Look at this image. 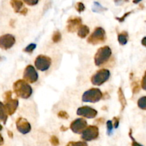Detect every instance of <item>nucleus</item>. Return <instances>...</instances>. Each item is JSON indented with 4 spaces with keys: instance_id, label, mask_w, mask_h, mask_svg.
<instances>
[{
    "instance_id": "1",
    "label": "nucleus",
    "mask_w": 146,
    "mask_h": 146,
    "mask_svg": "<svg viewBox=\"0 0 146 146\" xmlns=\"http://www.w3.org/2000/svg\"><path fill=\"white\" fill-rule=\"evenodd\" d=\"M13 90L17 96L24 99L29 98L33 93L31 86L24 79H19L15 81L13 84Z\"/></svg>"
},
{
    "instance_id": "2",
    "label": "nucleus",
    "mask_w": 146,
    "mask_h": 146,
    "mask_svg": "<svg viewBox=\"0 0 146 146\" xmlns=\"http://www.w3.org/2000/svg\"><path fill=\"white\" fill-rule=\"evenodd\" d=\"M112 56V50L108 46L99 48L94 56V63L96 66H101L106 64Z\"/></svg>"
},
{
    "instance_id": "3",
    "label": "nucleus",
    "mask_w": 146,
    "mask_h": 146,
    "mask_svg": "<svg viewBox=\"0 0 146 146\" xmlns=\"http://www.w3.org/2000/svg\"><path fill=\"white\" fill-rule=\"evenodd\" d=\"M106 40V31L102 27H96L88 36L87 42L92 45L103 44Z\"/></svg>"
},
{
    "instance_id": "4",
    "label": "nucleus",
    "mask_w": 146,
    "mask_h": 146,
    "mask_svg": "<svg viewBox=\"0 0 146 146\" xmlns=\"http://www.w3.org/2000/svg\"><path fill=\"white\" fill-rule=\"evenodd\" d=\"M103 93L99 88H92L85 91L82 96V101L86 103H95L98 102L103 98Z\"/></svg>"
},
{
    "instance_id": "5",
    "label": "nucleus",
    "mask_w": 146,
    "mask_h": 146,
    "mask_svg": "<svg viewBox=\"0 0 146 146\" xmlns=\"http://www.w3.org/2000/svg\"><path fill=\"white\" fill-rule=\"evenodd\" d=\"M110 76H111V72L109 70L106 69V68H101V69L97 71L91 76V84L94 86H100L105 84L109 79Z\"/></svg>"
},
{
    "instance_id": "6",
    "label": "nucleus",
    "mask_w": 146,
    "mask_h": 146,
    "mask_svg": "<svg viewBox=\"0 0 146 146\" xmlns=\"http://www.w3.org/2000/svg\"><path fill=\"white\" fill-rule=\"evenodd\" d=\"M12 93L8 91L4 94V107L8 115H12L17 111L19 106V101L17 99H13L11 98Z\"/></svg>"
},
{
    "instance_id": "7",
    "label": "nucleus",
    "mask_w": 146,
    "mask_h": 146,
    "mask_svg": "<svg viewBox=\"0 0 146 146\" xmlns=\"http://www.w3.org/2000/svg\"><path fill=\"white\" fill-rule=\"evenodd\" d=\"M51 58L45 55H38L34 61V65L37 70L46 71L51 66Z\"/></svg>"
},
{
    "instance_id": "8",
    "label": "nucleus",
    "mask_w": 146,
    "mask_h": 146,
    "mask_svg": "<svg viewBox=\"0 0 146 146\" xmlns=\"http://www.w3.org/2000/svg\"><path fill=\"white\" fill-rule=\"evenodd\" d=\"M99 135V129L96 125H89L81 133V138L84 141H92Z\"/></svg>"
},
{
    "instance_id": "9",
    "label": "nucleus",
    "mask_w": 146,
    "mask_h": 146,
    "mask_svg": "<svg viewBox=\"0 0 146 146\" xmlns=\"http://www.w3.org/2000/svg\"><path fill=\"white\" fill-rule=\"evenodd\" d=\"M23 78L24 81L29 84H34L38 79V74L36 68L33 66L28 65L25 68L23 74Z\"/></svg>"
},
{
    "instance_id": "10",
    "label": "nucleus",
    "mask_w": 146,
    "mask_h": 146,
    "mask_svg": "<svg viewBox=\"0 0 146 146\" xmlns=\"http://www.w3.org/2000/svg\"><path fill=\"white\" fill-rule=\"evenodd\" d=\"M88 127L87 121L84 118H76L72 121L70 125V128L71 131L76 134H81L84 131V130Z\"/></svg>"
},
{
    "instance_id": "11",
    "label": "nucleus",
    "mask_w": 146,
    "mask_h": 146,
    "mask_svg": "<svg viewBox=\"0 0 146 146\" xmlns=\"http://www.w3.org/2000/svg\"><path fill=\"white\" fill-rule=\"evenodd\" d=\"M16 38L12 34H7L0 36V48L4 50L11 48L15 44Z\"/></svg>"
},
{
    "instance_id": "12",
    "label": "nucleus",
    "mask_w": 146,
    "mask_h": 146,
    "mask_svg": "<svg viewBox=\"0 0 146 146\" xmlns=\"http://www.w3.org/2000/svg\"><path fill=\"white\" fill-rule=\"evenodd\" d=\"M76 113L78 115L84 117L86 118H94L96 117L98 114V111L91 107L85 106H81L77 109Z\"/></svg>"
},
{
    "instance_id": "13",
    "label": "nucleus",
    "mask_w": 146,
    "mask_h": 146,
    "mask_svg": "<svg viewBox=\"0 0 146 146\" xmlns=\"http://www.w3.org/2000/svg\"><path fill=\"white\" fill-rule=\"evenodd\" d=\"M16 126L19 132L21 133L23 135L29 133L31 130V124L29 123V122H28L27 119L24 118H17L16 121Z\"/></svg>"
},
{
    "instance_id": "14",
    "label": "nucleus",
    "mask_w": 146,
    "mask_h": 146,
    "mask_svg": "<svg viewBox=\"0 0 146 146\" xmlns=\"http://www.w3.org/2000/svg\"><path fill=\"white\" fill-rule=\"evenodd\" d=\"M67 31L70 33H74L78 31L79 27L82 25V19L78 17H70L67 21Z\"/></svg>"
},
{
    "instance_id": "15",
    "label": "nucleus",
    "mask_w": 146,
    "mask_h": 146,
    "mask_svg": "<svg viewBox=\"0 0 146 146\" xmlns=\"http://www.w3.org/2000/svg\"><path fill=\"white\" fill-rule=\"evenodd\" d=\"M10 4L16 13H21L25 7L21 0H10Z\"/></svg>"
},
{
    "instance_id": "16",
    "label": "nucleus",
    "mask_w": 146,
    "mask_h": 146,
    "mask_svg": "<svg viewBox=\"0 0 146 146\" xmlns=\"http://www.w3.org/2000/svg\"><path fill=\"white\" fill-rule=\"evenodd\" d=\"M77 35L81 38H85L90 33V29L86 25H81L77 31Z\"/></svg>"
},
{
    "instance_id": "17",
    "label": "nucleus",
    "mask_w": 146,
    "mask_h": 146,
    "mask_svg": "<svg viewBox=\"0 0 146 146\" xmlns=\"http://www.w3.org/2000/svg\"><path fill=\"white\" fill-rule=\"evenodd\" d=\"M118 101H119L120 104H121V111H123L127 105V101L126 99H125V94H124L123 91L121 87H120L118 90Z\"/></svg>"
},
{
    "instance_id": "18",
    "label": "nucleus",
    "mask_w": 146,
    "mask_h": 146,
    "mask_svg": "<svg viewBox=\"0 0 146 146\" xmlns=\"http://www.w3.org/2000/svg\"><path fill=\"white\" fill-rule=\"evenodd\" d=\"M128 38H129V36L127 31H123L118 34V41L121 45H125L128 43Z\"/></svg>"
},
{
    "instance_id": "19",
    "label": "nucleus",
    "mask_w": 146,
    "mask_h": 146,
    "mask_svg": "<svg viewBox=\"0 0 146 146\" xmlns=\"http://www.w3.org/2000/svg\"><path fill=\"white\" fill-rule=\"evenodd\" d=\"M7 118H8V115L6 111L4 104L0 101V121H2L4 124H5L7 123Z\"/></svg>"
},
{
    "instance_id": "20",
    "label": "nucleus",
    "mask_w": 146,
    "mask_h": 146,
    "mask_svg": "<svg viewBox=\"0 0 146 146\" xmlns=\"http://www.w3.org/2000/svg\"><path fill=\"white\" fill-rule=\"evenodd\" d=\"M62 36L59 31H55L52 36V41L54 43H58L61 41Z\"/></svg>"
},
{
    "instance_id": "21",
    "label": "nucleus",
    "mask_w": 146,
    "mask_h": 146,
    "mask_svg": "<svg viewBox=\"0 0 146 146\" xmlns=\"http://www.w3.org/2000/svg\"><path fill=\"white\" fill-rule=\"evenodd\" d=\"M138 106L141 109L146 111V96H143L138 99Z\"/></svg>"
},
{
    "instance_id": "22",
    "label": "nucleus",
    "mask_w": 146,
    "mask_h": 146,
    "mask_svg": "<svg viewBox=\"0 0 146 146\" xmlns=\"http://www.w3.org/2000/svg\"><path fill=\"white\" fill-rule=\"evenodd\" d=\"M66 146H88L85 141H71Z\"/></svg>"
},
{
    "instance_id": "23",
    "label": "nucleus",
    "mask_w": 146,
    "mask_h": 146,
    "mask_svg": "<svg viewBox=\"0 0 146 146\" xmlns=\"http://www.w3.org/2000/svg\"><path fill=\"white\" fill-rule=\"evenodd\" d=\"M36 47V44H34V43H31V44H29L27 46H26L25 48H24V51L26 53H32L34 51V50L35 49Z\"/></svg>"
},
{
    "instance_id": "24",
    "label": "nucleus",
    "mask_w": 146,
    "mask_h": 146,
    "mask_svg": "<svg viewBox=\"0 0 146 146\" xmlns=\"http://www.w3.org/2000/svg\"><path fill=\"white\" fill-rule=\"evenodd\" d=\"M103 9H104V7L98 2H96V1L94 2V5L93 7V11H95V12H100V11H102Z\"/></svg>"
},
{
    "instance_id": "25",
    "label": "nucleus",
    "mask_w": 146,
    "mask_h": 146,
    "mask_svg": "<svg viewBox=\"0 0 146 146\" xmlns=\"http://www.w3.org/2000/svg\"><path fill=\"white\" fill-rule=\"evenodd\" d=\"M131 88H132V92L133 94H138L140 91V86L137 82H133L131 84Z\"/></svg>"
},
{
    "instance_id": "26",
    "label": "nucleus",
    "mask_w": 146,
    "mask_h": 146,
    "mask_svg": "<svg viewBox=\"0 0 146 146\" xmlns=\"http://www.w3.org/2000/svg\"><path fill=\"white\" fill-rule=\"evenodd\" d=\"M75 8H76V11L79 13L83 12V11H85V9H86L85 5H84L82 2L77 3L75 6Z\"/></svg>"
},
{
    "instance_id": "27",
    "label": "nucleus",
    "mask_w": 146,
    "mask_h": 146,
    "mask_svg": "<svg viewBox=\"0 0 146 146\" xmlns=\"http://www.w3.org/2000/svg\"><path fill=\"white\" fill-rule=\"evenodd\" d=\"M50 143L53 146H58L59 145V140L55 135H52L50 138Z\"/></svg>"
},
{
    "instance_id": "28",
    "label": "nucleus",
    "mask_w": 146,
    "mask_h": 146,
    "mask_svg": "<svg viewBox=\"0 0 146 146\" xmlns=\"http://www.w3.org/2000/svg\"><path fill=\"white\" fill-rule=\"evenodd\" d=\"M132 133H133L132 130L131 129V130H130V131H129V137L131 138V141H132V143H131V145H132V146H143V145H141V144H140L139 143L137 142L136 141H135V138L133 137Z\"/></svg>"
},
{
    "instance_id": "29",
    "label": "nucleus",
    "mask_w": 146,
    "mask_h": 146,
    "mask_svg": "<svg viewBox=\"0 0 146 146\" xmlns=\"http://www.w3.org/2000/svg\"><path fill=\"white\" fill-rule=\"evenodd\" d=\"M58 118H61V119H68L69 118L68 113L64 111H61L58 113Z\"/></svg>"
},
{
    "instance_id": "30",
    "label": "nucleus",
    "mask_w": 146,
    "mask_h": 146,
    "mask_svg": "<svg viewBox=\"0 0 146 146\" xmlns=\"http://www.w3.org/2000/svg\"><path fill=\"white\" fill-rule=\"evenodd\" d=\"M131 13H132V11H128V12H126V13H125V14H124L122 16V17H115V19L118 20V21H119V22H121V23L123 22V21H125V19H126L127 17H128V16L130 15V14H131Z\"/></svg>"
},
{
    "instance_id": "31",
    "label": "nucleus",
    "mask_w": 146,
    "mask_h": 146,
    "mask_svg": "<svg viewBox=\"0 0 146 146\" xmlns=\"http://www.w3.org/2000/svg\"><path fill=\"white\" fill-rule=\"evenodd\" d=\"M106 128H107V131H108V133L110 134L111 132H112L113 128V123L111 121H108L106 123Z\"/></svg>"
},
{
    "instance_id": "32",
    "label": "nucleus",
    "mask_w": 146,
    "mask_h": 146,
    "mask_svg": "<svg viewBox=\"0 0 146 146\" xmlns=\"http://www.w3.org/2000/svg\"><path fill=\"white\" fill-rule=\"evenodd\" d=\"M29 6H35L38 4V0H23Z\"/></svg>"
},
{
    "instance_id": "33",
    "label": "nucleus",
    "mask_w": 146,
    "mask_h": 146,
    "mask_svg": "<svg viewBox=\"0 0 146 146\" xmlns=\"http://www.w3.org/2000/svg\"><path fill=\"white\" fill-rule=\"evenodd\" d=\"M141 87L143 90L146 91V71L145 72V74L143 76L142 80H141Z\"/></svg>"
},
{
    "instance_id": "34",
    "label": "nucleus",
    "mask_w": 146,
    "mask_h": 146,
    "mask_svg": "<svg viewBox=\"0 0 146 146\" xmlns=\"http://www.w3.org/2000/svg\"><path fill=\"white\" fill-rule=\"evenodd\" d=\"M113 127L115 128H118L119 126V123H120V119L118 117H114L113 118Z\"/></svg>"
},
{
    "instance_id": "35",
    "label": "nucleus",
    "mask_w": 146,
    "mask_h": 146,
    "mask_svg": "<svg viewBox=\"0 0 146 146\" xmlns=\"http://www.w3.org/2000/svg\"><path fill=\"white\" fill-rule=\"evenodd\" d=\"M128 1H129V0H114V2L116 6H121L124 3L128 2Z\"/></svg>"
},
{
    "instance_id": "36",
    "label": "nucleus",
    "mask_w": 146,
    "mask_h": 146,
    "mask_svg": "<svg viewBox=\"0 0 146 146\" xmlns=\"http://www.w3.org/2000/svg\"><path fill=\"white\" fill-rule=\"evenodd\" d=\"M141 44H142V45L143 46L146 47V36L143 37V38H142V40H141Z\"/></svg>"
},
{
    "instance_id": "37",
    "label": "nucleus",
    "mask_w": 146,
    "mask_h": 146,
    "mask_svg": "<svg viewBox=\"0 0 146 146\" xmlns=\"http://www.w3.org/2000/svg\"><path fill=\"white\" fill-rule=\"evenodd\" d=\"M4 144V138H3L2 135L0 134V145H2Z\"/></svg>"
},
{
    "instance_id": "38",
    "label": "nucleus",
    "mask_w": 146,
    "mask_h": 146,
    "mask_svg": "<svg viewBox=\"0 0 146 146\" xmlns=\"http://www.w3.org/2000/svg\"><path fill=\"white\" fill-rule=\"evenodd\" d=\"M7 133H8L9 136V138H13V133L11 132L10 131H8V132H7Z\"/></svg>"
},
{
    "instance_id": "39",
    "label": "nucleus",
    "mask_w": 146,
    "mask_h": 146,
    "mask_svg": "<svg viewBox=\"0 0 146 146\" xmlns=\"http://www.w3.org/2000/svg\"><path fill=\"white\" fill-rule=\"evenodd\" d=\"M68 130V128H66V127H64V126H61V131H66Z\"/></svg>"
},
{
    "instance_id": "40",
    "label": "nucleus",
    "mask_w": 146,
    "mask_h": 146,
    "mask_svg": "<svg viewBox=\"0 0 146 146\" xmlns=\"http://www.w3.org/2000/svg\"><path fill=\"white\" fill-rule=\"evenodd\" d=\"M141 1H143V0H133V2L134 4H138V3L141 2Z\"/></svg>"
},
{
    "instance_id": "41",
    "label": "nucleus",
    "mask_w": 146,
    "mask_h": 146,
    "mask_svg": "<svg viewBox=\"0 0 146 146\" xmlns=\"http://www.w3.org/2000/svg\"><path fill=\"white\" fill-rule=\"evenodd\" d=\"M3 129V127H2V125H1V124H0V131H1V130Z\"/></svg>"
},
{
    "instance_id": "42",
    "label": "nucleus",
    "mask_w": 146,
    "mask_h": 146,
    "mask_svg": "<svg viewBox=\"0 0 146 146\" xmlns=\"http://www.w3.org/2000/svg\"></svg>"
}]
</instances>
